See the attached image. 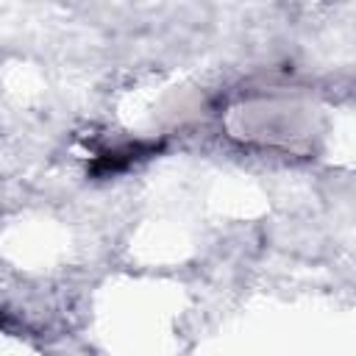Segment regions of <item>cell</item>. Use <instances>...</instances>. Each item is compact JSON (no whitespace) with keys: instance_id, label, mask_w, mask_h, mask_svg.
<instances>
[{"instance_id":"6da1fadb","label":"cell","mask_w":356,"mask_h":356,"mask_svg":"<svg viewBox=\"0 0 356 356\" xmlns=\"http://www.w3.org/2000/svg\"><path fill=\"white\" fill-rule=\"evenodd\" d=\"M161 150V142H125V145H117L111 150H103L95 156V161L89 164V175L95 178H108V175H120V172H128L134 164L156 156Z\"/></svg>"}]
</instances>
